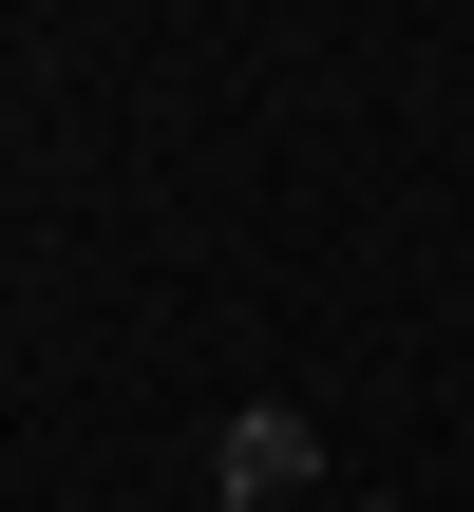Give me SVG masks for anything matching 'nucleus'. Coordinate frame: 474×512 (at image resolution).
<instances>
[{"label":"nucleus","mask_w":474,"mask_h":512,"mask_svg":"<svg viewBox=\"0 0 474 512\" xmlns=\"http://www.w3.org/2000/svg\"><path fill=\"white\" fill-rule=\"evenodd\" d=\"M323 475V437H304V399H247L228 437H209V512H285Z\"/></svg>","instance_id":"1"}]
</instances>
